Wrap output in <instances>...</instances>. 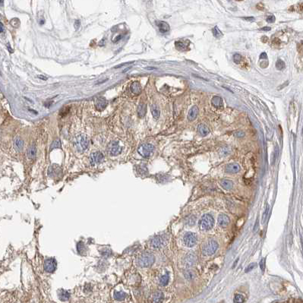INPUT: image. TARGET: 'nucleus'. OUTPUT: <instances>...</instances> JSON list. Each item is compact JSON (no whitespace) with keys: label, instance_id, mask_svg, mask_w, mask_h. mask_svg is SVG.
<instances>
[{"label":"nucleus","instance_id":"obj_38","mask_svg":"<svg viewBox=\"0 0 303 303\" xmlns=\"http://www.w3.org/2000/svg\"><path fill=\"white\" fill-rule=\"evenodd\" d=\"M233 59L235 62L238 63V62H239L242 60V56L240 55V54H235V55L233 56Z\"/></svg>","mask_w":303,"mask_h":303},{"label":"nucleus","instance_id":"obj_36","mask_svg":"<svg viewBox=\"0 0 303 303\" xmlns=\"http://www.w3.org/2000/svg\"><path fill=\"white\" fill-rule=\"evenodd\" d=\"M100 254H101L104 257H109L111 255V254H112V252H111V249H110V248H105L100 251Z\"/></svg>","mask_w":303,"mask_h":303},{"label":"nucleus","instance_id":"obj_22","mask_svg":"<svg viewBox=\"0 0 303 303\" xmlns=\"http://www.w3.org/2000/svg\"><path fill=\"white\" fill-rule=\"evenodd\" d=\"M131 91L132 92L133 94H139L141 91V87L140 84L138 82H133L132 84H131L130 87Z\"/></svg>","mask_w":303,"mask_h":303},{"label":"nucleus","instance_id":"obj_29","mask_svg":"<svg viewBox=\"0 0 303 303\" xmlns=\"http://www.w3.org/2000/svg\"><path fill=\"white\" fill-rule=\"evenodd\" d=\"M169 276L168 274H166L163 275L162 277L160 278V285L162 286V287H165L167 286L169 283Z\"/></svg>","mask_w":303,"mask_h":303},{"label":"nucleus","instance_id":"obj_46","mask_svg":"<svg viewBox=\"0 0 303 303\" xmlns=\"http://www.w3.org/2000/svg\"><path fill=\"white\" fill-rule=\"evenodd\" d=\"M243 19H245V21H252L254 20L253 17H246V18H243Z\"/></svg>","mask_w":303,"mask_h":303},{"label":"nucleus","instance_id":"obj_23","mask_svg":"<svg viewBox=\"0 0 303 303\" xmlns=\"http://www.w3.org/2000/svg\"><path fill=\"white\" fill-rule=\"evenodd\" d=\"M24 147V141L20 138H16L14 142V147L17 151H21Z\"/></svg>","mask_w":303,"mask_h":303},{"label":"nucleus","instance_id":"obj_43","mask_svg":"<svg viewBox=\"0 0 303 303\" xmlns=\"http://www.w3.org/2000/svg\"><path fill=\"white\" fill-rule=\"evenodd\" d=\"M260 269L263 271L265 270V259H262V260H260Z\"/></svg>","mask_w":303,"mask_h":303},{"label":"nucleus","instance_id":"obj_41","mask_svg":"<svg viewBox=\"0 0 303 303\" xmlns=\"http://www.w3.org/2000/svg\"><path fill=\"white\" fill-rule=\"evenodd\" d=\"M266 21L268 23L274 22V21H275V17L274 16V15H270V16H268V17H267V18Z\"/></svg>","mask_w":303,"mask_h":303},{"label":"nucleus","instance_id":"obj_13","mask_svg":"<svg viewBox=\"0 0 303 303\" xmlns=\"http://www.w3.org/2000/svg\"><path fill=\"white\" fill-rule=\"evenodd\" d=\"M230 217H229L227 215H226V214H222L218 217V224H219V226H221V227L224 228L226 227V226H227L228 225H229V223H230Z\"/></svg>","mask_w":303,"mask_h":303},{"label":"nucleus","instance_id":"obj_2","mask_svg":"<svg viewBox=\"0 0 303 303\" xmlns=\"http://www.w3.org/2000/svg\"><path fill=\"white\" fill-rule=\"evenodd\" d=\"M214 225V219L210 214H206L202 216L198 222L200 230L203 231H208L211 230Z\"/></svg>","mask_w":303,"mask_h":303},{"label":"nucleus","instance_id":"obj_37","mask_svg":"<svg viewBox=\"0 0 303 303\" xmlns=\"http://www.w3.org/2000/svg\"><path fill=\"white\" fill-rule=\"evenodd\" d=\"M276 68H277L278 70H282L285 68V63L281 59H278L276 62Z\"/></svg>","mask_w":303,"mask_h":303},{"label":"nucleus","instance_id":"obj_11","mask_svg":"<svg viewBox=\"0 0 303 303\" xmlns=\"http://www.w3.org/2000/svg\"><path fill=\"white\" fill-rule=\"evenodd\" d=\"M104 154L100 151H96V152L92 153L90 156V162L92 165L97 164L100 163L103 160H104Z\"/></svg>","mask_w":303,"mask_h":303},{"label":"nucleus","instance_id":"obj_25","mask_svg":"<svg viewBox=\"0 0 303 303\" xmlns=\"http://www.w3.org/2000/svg\"><path fill=\"white\" fill-rule=\"evenodd\" d=\"M147 112V105L145 104H141L138 107V115L140 118H143Z\"/></svg>","mask_w":303,"mask_h":303},{"label":"nucleus","instance_id":"obj_1","mask_svg":"<svg viewBox=\"0 0 303 303\" xmlns=\"http://www.w3.org/2000/svg\"><path fill=\"white\" fill-rule=\"evenodd\" d=\"M154 256L150 252H143L137 260V264L141 267H148L154 263Z\"/></svg>","mask_w":303,"mask_h":303},{"label":"nucleus","instance_id":"obj_6","mask_svg":"<svg viewBox=\"0 0 303 303\" xmlns=\"http://www.w3.org/2000/svg\"><path fill=\"white\" fill-rule=\"evenodd\" d=\"M183 242L185 246L191 248L197 243V235L191 232H188L183 237Z\"/></svg>","mask_w":303,"mask_h":303},{"label":"nucleus","instance_id":"obj_18","mask_svg":"<svg viewBox=\"0 0 303 303\" xmlns=\"http://www.w3.org/2000/svg\"><path fill=\"white\" fill-rule=\"evenodd\" d=\"M157 25L158 26L160 31L161 33H163V34L168 32V31L170 30L169 25H168L167 22H165V21H157Z\"/></svg>","mask_w":303,"mask_h":303},{"label":"nucleus","instance_id":"obj_4","mask_svg":"<svg viewBox=\"0 0 303 303\" xmlns=\"http://www.w3.org/2000/svg\"><path fill=\"white\" fill-rule=\"evenodd\" d=\"M218 243L215 240H210L204 245L202 248V254L204 256H211L216 253L218 249Z\"/></svg>","mask_w":303,"mask_h":303},{"label":"nucleus","instance_id":"obj_12","mask_svg":"<svg viewBox=\"0 0 303 303\" xmlns=\"http://www.w3.org/2000/svg\"><path fill=\"white\" fill-rule=\"evenodd\" d=\"M196 262V257L195 255L192 253L186 254L185 258L183 260V265L186 268H190L191 267L193 266Z\"/></svg>","mask_w":303,"mask_h":303},{"label":"nucleus","instance_id":"obj_32","mask_svg":"<svg viewBox=\"0 0 303 303\" xmlns=\"http://www.w3.org/2000/svg\"><path fill=\"white\" fill-rule=\"evenodd\" d=\"M175 46L179 50H185L186 48H188V43H185L182 41H176Z\"/></svg>","mask_w":303,"mask_h":303},{"label":"nucleus","instance_id":"obj_20","mask_svg":"<svg viewBox=\"0 0 303 303\" xmlns=\"http://www.w3.org/2000/svg\"><path fill=\"white\" fill-rule=\"evenodd\" d=\"M37 154V147L34 145H32L29 147L27 151V156L29 159H34Z\"/></svg>","mask_w":303,"mask_h":303},{"label":"nucleus","instance_id":"obj_52","mask_svg":"<svg viewBox=\"0 0 303 303\" xmlns=\"http://www.w3.org/2000/svg\"><path fill=\"white\" fill-rule=\"evenodd\" d=\"M7 46H8V49H9V52H10V53H12L13 51H12V49H11V47H9V44H7Z\"/></svg>","mask_w":303,"mask_h":303},{"label":"nucleus","instance_id":"obj_17","mask_svg":"<svg viewBox=\"0 0 303 303\" xmlns=\"http://www.w3.org/2000/svg\"><path fill=\"white\" fill-rule=\"evenodd\" d=\"M164 299L163 293L161 291H157L155 292L152 295V300L154 303H161Z\"/></svg>","mask_w":303,"mask_h":303},{"label":"nucleus","instance_id":"obj_26","mask_svg":"<svg viewBox=\"0 0 303 303\" xmlns=\"http://www.w3.org/2000/svg\"><path fill=\"white\" fill-rule=\"evenodd\" d=\"M184 277H185V279H187L188 280H193L195 278V273L190 269H187L184 271Z\"/></svg>","mask_w":303,"mask_h":303},{"label":"nucleus","instance_id":"obj_35","mask_svg":"<svg viewBox=\"0 0 303 303\" xmlns=\"http://www.w3.org/2000/svg\"><path fill=\"white\" fill-rule=\"evenodd\" d=\"M213 34H214V37H217V38H220V37H221L222 36H223L222 32L220 31V29L218 28L217 26L214 27V28H213Z\"/></svg>","mask_w":303,"mask_h":303},{"label":"nucleus","instance_id":"obj_16","mask_svg":"<svg viewBox=\"0 0 303 303\" xmlns=\"http://www.w3.org/2000/svg\"><path fill=\"white\" fill-rule=\"evenodd\" d=\"M198 108L197 106H193L190 109L189 114H188V119L189 121H194L197 117L198 115Z\"/></svg>","mask_w":303,"mask_h":303},{"label":"nucleus","instance_id":"obj_39","mask_svg":"<svg viewBox=\"0 0 303 303\" xmlns=\"http://www.w3.org/2000/svg\"><path fill=\"white\" fill-rule=\"evenodd\" d=\"M269 211V206L267 208V209L265 210V213H264V215H263V223H265L266 221L267 218V213Z\"/></svg>","mask_w":303,"mask_h":303},{"label":"nucleus","instance_id":"obj_49","mask_svg":"<svg viewBox=\"0 0 303 303\" xmlns=\"http://www.w3.org/2000/svg\"><path fill=\"white\" fill-rule=\"evenodd\" d=\"M121 38H122V35H119V37H116L115 40H113V42L115 43V42H117V41H119Z\"/></svg>","mask_w":303,"mask_h":303},{"label":"nucleus","instance_id":"obj_34","mask_svg":"<svg viewBox=\"0 0 303 303\" xmlns=\"http://www.w3.org/2000/svg\"><path fill=\"white\" fill-rule=\"evenodd\" d=\"M59 147H61V141H60L59 139H56L54 141H53V143L50 145V150H53V149L55 148H59Z\"/></svg>","mask_w":303,"mask_h":303},{"label":"nucleus","instance_id":"obj_7","mask_svg":"<svg viewBox=\"0 0 303 303\" xmlns=\"http://www.w3.org/2000/svg\"><path fill=\"white\" fill-rule=\"evenodd\" d=\"M122 151V147L116 141H112L108 145V152L111 156H118Z\"/></svg>","mask_w":303,"mask_h":303},{"label":"nucleus","instance_id":"obj_51","mask_svg":"<svg viewBox=\"0 0 303 303\" xmlns=\"http://www.w3.org/2000/svg\"><path fill=\"white\" fill-rule=\"evenodd\" d=\"M0 27H1L0 31H1V33H2V32H3V31H4V27H3V25H2V23H1V24H0Z\"/></svg>","mask_w":303,"mask_h":303},{"label":"nucleus","instance_id":"obj_8","mask_svg":"<svg viewBox=\"0 0 303 303\" xmlns=\"http://www.w3.org/2000/svg\"><path fill=\"white\" fill-rule=\"evenodd\" d=\"M48 175L51 178H61L62 175V171L61 167L59 165L53 164L48 169Z\"/></svg>","mask_w":303,"mask_h":303},{"label":"nucleus","instance_id":"obj_40","mask_svg":"<svg viewBox=\"0 0 303 303\" xmlns=\"http://www.w3.org/2000/svg\"><path fill=\"white\" fill-rule=\"evenodd\" d=\"M138 173H141V174H145V173H147V168L145 167H139V169H138Z\"/></svg>","mask_w":303,"mask_h":303},{"label":"nucleus","instance_id":"obj_28","mask_svg":"<svg viewBox=\"0 0 303 303\" xmlns=\"http://www.w3.org/2000/svg\"><path fill=\"white\" fill-rule=\"evenodd\" d=\"M151 113L153 115V117L155 119H157L160 117V111L159 110L158 106L155 104H153L151 106Z\"/></svg>","mask_w":303,"mask_h":303},{"label":"nucleus","instance_id":"obj_5","mask_svg":"<svg viewBox=\"0 0 303 303\" xmlns=\"http://www.w3.org/2000/svg\"><path fill=\"white\" fill-rule=\"evenodd\" d=\"M154 151V147L151 144H143L138 149V152L141 157L148 158Z\"/></svg>","mask_w":303,"mask_h":303},{"label":"nucleus","instance_id":"obj_53","mask_svg":"<svg viewBox=\"0 0 303 303\" xmlns=\"http://www.w3.org/2000/svg\"><path fill=\"white\" fill-rule=\"evenodd\" d=\"M146 69H148V70H153V69H155L154 68H146Z\"/></svg>","mask_w":303,"mask_h":303},{"label":"nucleus","instance_id":"obj_10","mask_svg":"<svg viewBox=\"0 0 303 303\" xmlns=\"http://www.w3.org/2000/svg\"><path fill=\"white\" fill-rule=\"evenodd\" d=\"M165 239L162 236H155L151 241V245L154 248H160L165 245Z\"/></svg>","mask_w":303,"mask_h":303},{"label":"nucleus","instance_id":"obj_9","mask_svg":"<svg viewBox=\"0 0 303 303\" xmlns=\"http://www.w3.org/2000/svg\"><path fill=\"white\" fill-rule=\"evenodd\" d=\"M56 260L54 258H48L44 261V269L48 273L54 272L56 269Z\"/></svg>","mask_w":303,"mask_h":303},{"label":"nucleus","instance_id":"obj_30","mask_svg":"<svg viewBox=\"0 0 303 303\" xmlns=\"http://www.w3.org/2000/svg\"><path fill=\"white\" fill-rule=\"evenodd\" d=\"M77 252L79 253L80 254H82V255H84V254H86L87 248H86L85 245H84L82 242H78V243H77Z\"/></svg>","mask_w":303,"mask_h":303},{"label":"nucleus","instance_id":"obj_42","mask_svg":"<svg viewBox=\"0 0 303 303\" xmlns=\"http://www.w3.org/2000/svg\"><path fill=\"white\" fill-rule=\"evenodd\" d=\"M255 266H256L255 264H251V265H249V266L247 267V268L245 269V272L248 273V272H249V271H251L252 270H253V269L254 268V267Z\"/></svg>","mask_w":303,"mask_h":303},{"label":"nucleus","instance_id":"obj_19","mask_svg":"<svg viewBox=\"0 0 303 303\" xmlns=\"http://www.w3.org/2000/svg\"><path fill=\"white\" fill-rule=\"evenodd\" d=\"M220 185L223 187V189L225 190L232 189L233 187V182L230 179H222L220 182Z\"/></svg>","mask_w":303,"mask_h":303},{"label":"nucleus","instance_id":"obj_47","mask_svg":"<svg viewBox=\"0 0 303 303\" xmlns=\"http://www.w3.org/2000/svg\"><path fill=\"white\" fill-rule=\"evenodd\" d=\"M267 54L265 53H261V54H260V59H267Z\"/></svg>","mask_w":303,"mask_h":303},{"label":"nucleus","instance_id":"obj_31","mask_svg":"<svg viewBox=\"0 0 303 303\" xmlns=\"http://www.w3.org/2000/svg\"><path fill=\"white\" fill-rule=\"evenodd\" d=\"M125 297H126V294L123 292H115V293H114V298L116 300H118V301L124 300Z\"/></svg>","mask_w":303,"mask_h":303},{"label":"nucleus","instance_id":"obj_14","mask_svg":"<svg viewBox=\"0 0 303 303\" xmlns=\"http://www.w3.org/2000/svg\"><path fill=\"white\" fill-rule=\"evenodd\" d=\"M226 172L228 173H237L240 171V167L238 163H229V164L226 165Z\"/></svg>","mask_w":303,"mask_h":303},{"label":"nucleus","instance_id":"obj_45","mask_svg":"<svg viewBox=\"0 0 303 303\" xmlns=\"http://www.w3.org/2000/svg\"><path fill=\"white\" fill-rule=\"evenodd\" d=\"M134 62H125V63H123V64H120V65H117L116 67H115V69H119V68L120 67H122V65H128V64H131V63H133Z\"/></svg>","mask_w":303,"mask_h":303},{"label":"nucleus","instance_id":"obj_27","mask_svg":"<svg viewBox=\"0 0 303 303\" xmlns=\"http://www.w3.org/2000/svg\"><path fill=\"white\" fill-rule=\"evenodd\" d=\"M59 299H60V300H62V301H68L70 298V294L69 293H68L66 290L61 289V290L59 291Z\"/></svg>","mask_w":303,"mask_h":303},{"label":"nucleus","instance_id":"obj_3","mask_svg":"<svg viewBox=\"0 0 303 303\" xmlns=\"http://www.w3.org/2000/svg\"><path fill=\"white\" fill-rule=\"evenodd\" d=\"M74 145L78 152H83L88 148L89 145V140L84 134H79L75 138Z\"/></svg>","mask_w":303,"mask_h":303},{"label":"nucleus","instance_id":"obj_24","mask_svg":"<svg viewBox=\"0 0 303 303\" xmlns=\"http://www.w3.org/2000/svg\"><path fill=\"white\" fill-rule=\"evenodd\" d=\"M211 103L213 104V106L214 107L217 108V109H220V107L223 106V100H222L220 97H217V96L214 97L211 100Z\"/></svg>","mask_w":303,"mask_h":303},{"label":"nucleus","instance_id":"obj_48","mask_svg":"<svg viewBox=\"0 0 303 303\" xmlns=\"http://www.w3.org/2000/svg\"><path fill=\"white\" fill-rule=\"evenodd\" d=\"M271 27H262V28L260 29L261 31H271Z\"/></svg>","mask_w":303,"mask_h":303},{"label":"nucleus","instance_id":"obj_15","mask_svg":"<svg viewBox=\"0 0 303 303\" xmlns=\"http://www.w3.org/2000/svg\"><path fill=\"white\" fill-rule=\"evenodd\" d=\"M107 100L104 97H98L97 99V101H96V107L99 110H104V109L106 107V106H107Z\"/></svg>","mask_w":303,"mask_h":303},{"label":"nucleus","instance_id":"obj_21","mask_svg":"<svg viewBox=\"0 0 303 303\" xmlns=\"http://www.w3.org/2000/svg\"><path fill=\"white\" fill-rule=\"evenodd\" d=\"M197 132L199 133L200 135L204 137L209 134L210 131L205 125L199 124L198 125V126H197Z\"/></svg>","mask_w":303,"mask_h":303},{"label":"nucleus","instance_id":"obj_33","mask_svg":"<svg viewBox=\"0 0 303 303\" xmlns=\"http://www.w3.org/2000/svg\"><path fill=\"white\" fill-rule=\"evenodd\" d=\"M233 301L235 303H243L245 301V298L241 294H236L234 296Z\"/></svg>","mask_w":303,"mask_h":303},{"label":"nucleus","instance_id":"obj_50","mask_svg":"<svg viewBox=\"0 0 303 303\" xmlns=\"http://www.w3.org/2000/svg\"><path fill=\"white\" fill-rule=\"evenodd\" d=\"M38 77H40V79H43L44 80V81H47V77H44V76H42V75H39Z\"/></svg>","mask_w":303,"mask_h":303},{"label":"nucleus","instance_id":"obj_44","mask_svg":"<svg viewBox=\"0 0 303 303\" xmlns=\"http://www.w3.org/2000/svg\"><path fill=\"white\" fill-rule=\"evenodd\" d=\"M80 21L78 20H76L75 21V27L76 30H77V29L79 28V27H80Z\"/></svg>","mask_w":303,"mask_h":303}]
</instances>
